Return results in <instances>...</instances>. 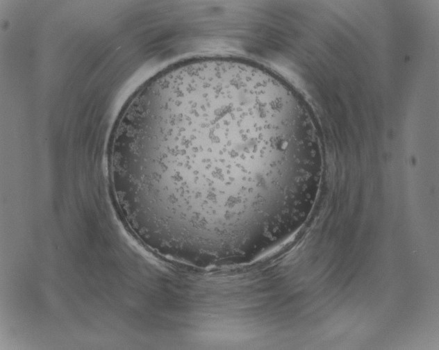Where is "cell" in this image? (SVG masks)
I'll use <instances>...</instances> for the list:
<instances>
[{
  "label": "cell",
  "instance_id": "cell-1",
  "mask_svg": "<svg viewBox=\"0 0 439 350\" xmlns=\"http://www.w3.org/2000/svg\"><path fill=\"white\" fill-rule=\"evenodd\" d=\"M321 174L304 108L270 72L232 59L156 75L125 106L108 150L116 208L174 260L263 249L304 217Z\"/></svg>",
  "mask_w": 439,
  "mask_h": 350
}]
</instances>
